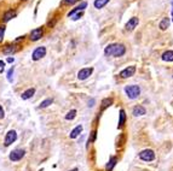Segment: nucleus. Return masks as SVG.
<instances>
[{
    "label": "nucleus",
    "mask_w": 173,
    "mask_h": 171,
    "mask_svg": "<svg viewBox=\"0 0 173 171\" xmlns=\"http://www.w3.org/2000/svg\"><path fill=\"white\" fill-rule=\"evenodd\" d=\"M92 71H93V69H92V68H85V69H81V70L79 71V74H78L79 80H86V79H88V77L91 76Z\"/></svg>",
    "instance_id": "nucleus-10"
},
{
    "label": "nucleus",
    "mask_w": 173,
    "mask_h": 171,
    "mask_svg": "<svg viewBox=\"0 0 173 171\" xmlns=\"http://www.w3.org/2000/svg\"><path fill=\"white\" fill-rule=\"evenodd\" d=\"M96 136H97V131L93 130V131L91 133V139H88V144H90V142H93V141L96 140Z\"/></svg>",
    "instance_id": "nucleus-24"
},
{
    "label": "nucleus",
    "mask_w": 173,
    "mask_h": 171,
    "mask_svg": "<svg viewBox=\"0 0 173 171\" xmlns=\"http://www.w3.org/2000/svg\"><path fill=\"white\" fill-rule=\"evenodd\" d=\"M45 54H46V48L42 47V46H40V47H38V48L34 50L32 57H33V60H39L42 57H45Z\"/></svg>",
    "instance_id": "nucleus-6"
},
{
    "label": "nucleus",
    "mask_w": 173,
    "mask_h": 171,
    "mask_svg": "<svg viewBox=\"0 0 173 171\" xmlns=\"http://www.w3.org/2000/svg\"><path fill=\"white\" fill-rule=\"evenodd\" d=\"M104 53H105V56H111V57L119 58L126 53V47L122 44H111L105 47Z\"/></svg>",
    "instance_id": "nucleus-1"
},
{
    "label": "nucleus",
    "mask_w": 173,
    "mask_h": 171,
    "mask_svg": "<svg viewBox=\"0 0 173 171\" xmlns=\"http://www.w3.org/2000/svg\"><path fill=\"white\" fill-rule=\"evenodd\" d=\"M16 139H17V134H16V131L15 130H10L7 134H6V136H5V146H10L11 144H13L15 141H16Z\"/></svg>",
    "instance_id": "nucleus-8"
},
{
    "label": "nucleus",
    "mask_w": 173,
    "mask_h": 171,
    "mask_svg": "<svg viewBox=\"0 0 173 171\" xmlns=\"http://www.w3.org/2000/svg\"><path fill=\"white\" fill-rule=\"evenodd\" d=\"M16 51V48L13 47V46H11V45H7V46H5L4 48H2V52L5 53V54H11V53H13Z\"/></svg>",
    "instance_id": "nucleus-21"
},
{
    "label": "nucleus",
    "mask_w": 173,
    "mask_h": 171,
    "mask_svg": "<svg viewBox=\"0 0 173 171\" xmlns=\"http://www.w3.org/2000/svg\"><path fill=\"white\" fill-rule=\"evenodd\" d=\"M52 102H53V100H52V99H46V100L41 101V104H40V108H45V107L50 106Z\"/></svg>",
    "instance_id": "nucleus-23"
},
{
    "label": "nucleus",
    "mask_w": 173,
    "mask_h": 171,
    "mask_svg": "<svg viewBox=\"0 0 173 171\" xmlns=\"http://www.w3.org/2000/svg\"><path fill=\"white\" fill-rule=\"evenodd\" d=\"M4 34H5V27H4V25H0V42H2Z\"/></svg>",
    "instance_id": "nucleus-25"
},
{
    "label": "nucleus",
    "mask_w": 173,
    "mask_h": 171,
    "mask_svg": "<svg viewBox=\"0 0 173 171\" xmlns=\"http://www.w3.org/2000/svg\"><path fill=\"white\" fill-rule=\"evenodd\" d=\"M83 131V125H78V127H75L73 130H72V133H70V139H75V137H78L79 135H80V133Z\"/></svg>",
    "instance_id": "nucleus-15"
},
{
    "label": "nucleus",
    "mask_w": 173,
    "mask_h": 171,
    "mask_svg": "<svg viewBox=\"0 0 173 171\" xmlns=\"http://www.w3.org/2000/svg\"><path fill=\"white\" fill-rule=\"evenodd\" d=\"M34 93H35V89L34 88H29V89H27L25 92L22 93V99L23 100H28V99H30L34 95Z\"/></svg>",
    "instance_id": "nucleus-13"
},
{
    "label": "nucleus",
    "mask_w": 173,
    "mask_h": 171,
    "mask_svg": "<svg viewBox=\"0 0 173 171\" xmlns=\"http://www.w3.org/2000/svg\"><path fill=\"white\" fill-rule=\"evenodd\" d=\"M86 6H87V2L84 1V2H81L79 6H76V8H78L79 11H84V8H86Z\"/></svg>",
    "instance_id": "nucleus-26"
},
{
    "label": "nucleus",
    "mask_w": 173,
    "mask_h": 171,
    "mask_svg": "<svg viewBox=\"0 0 173 171\" xmlns=\"http://www.w3.org/2000/svg\"><path fill=\"white\" fill-rule=\"evenodd\" d=\"M116 163H117V158L116 157H110V159H109V162H108V164H107V166H105V170L107 171H111L114 169V166L116 165Z\"/></svg>",
    "instance_id": "nucleus-11"
},
{
    "label": "nucleus",
    "mask_w": 173,
    "mask_h": 171,
    "mask_svg": "<svg viewBox=\"0 0 173 171\" xmlns=\"http://www.w3.org/2000/svg\"><path fill=\"white\" fill-rule=\"evenodd\" d=\"M138 23H139V19H138L137 17H132V18H131V19H128V22L126 23V30H127V31H132V30H134V29L137 28Z\"/></svg>",
    "instance_id": "nucleus-9"
},
{
    "label": "nucleus",
    "mask_w": 173,
    "mask_h": 171,
    "mask_svg": "<svg viewBox=\"0 0 173 171\" xmlns=\"http://www.w3.org/2000/svg\"><path fill=\"white\" fill-rule=\"evenodd\" d=\"M172 5H173V1H172ZM172 16H173V10H172Z\"/></svg>",
    "instance_id": "nucleus-34"
},
{
    "label": "nucleus",
    "mask_w": 173,
    "mask_h": 171,
    "mask_svg": "<svg viewBox=\"0 0 173 171\" xmlns=\"http://www.w3.org/2000/svg\"><path fill=\"white\" fill-rule=\"evenodd\" d=\"M0 66H1V71L4 70V66H5V63L2 60H0Z\"/></svg>",
    "instance_id": "nucleus-31"
},
{
    "label": "nucleus",
    "mask_w": 173,
    "mask_h": 171,
    "mask_svg": "<svg viewBox=\"0 0 173 171\" xmlns=\"http://www.w3.org/2000/svg\"><path fill=\"white\" fill-rule=\"evenodd\" d=\"M24 150H15V151H12L11 153H10V156H8V158H10V160H12V162H18V160H21L23 157H24Z\"/></svg>",
    "instance_id": "nucleus-4"
},
{
    "label": "nucleus",
    "mask_w": 173,
    "mask_h": 171,
    "mask_svg": "<svg viewBox=\"0 0 173 171\" xmlns=\"http://www.w3.org/2000/svg\"><path fill=\"white\" fill-rule=\"evenodd\" d=\"M13 60H15V59H13V58H11V57H10V58H7V62H8V63H12Z\"/></svg>",
    "instance_id": "nucleus-32"
},
{
    "label": "nucleus",
    "mask_w": 173,
    "mask_h": 171,
    "mask_svg": "<svg viewBox=\"0 0 173 171\" xmlns=\"http://www.w3.org/2000/svg\"><path fill=\"white\" fill-rule=\"evenodd\" d=\"M125 122H126V112L125 110H120V119H119L117 128H122L125 125Z\"/></svg>",
    "instance_id": "nucleus-16"
},
{
    "label": "nucleus",
    "mask_w": 173,
    "mask_h": 171,
    "mask_svg": "<svg viewBox=\"0 0 173 171\" xmlns=\"http://www.w3.org/2000/svg\"><path fill=\"white\" fill-rule=\"evenodd\" d=\"M133 116H136V117H138V116H143V115H145V108L143 107V106H141V105H138V106H136L134 108H133Z\"/></svg>",
    "instance_id": "nucleus-12"
},
{
    "label": "nucleus",
    "mask_w": 173,
    "mask_h": 171,
    "mask_svg": "<svg viewBox=\"0 0 173 171\" xmlns=\"http://www.w3.org/2000/svg\"><path fill=\"white\" fill-rule=\"evenodd\" d=\"M78 0H63V2L62 4H64V5H73V4H75Z\"/></svg>",
    "instance_id": "nucleus-28"
},
{
    "label": "nucleus",
    "mask_w": 173,
    "mask_h": 171,
    "mask_svg": "<svg viewBox=\"0 0 173 171\" xmlns=\"http://www.w3.org/2000/svg\"><path fill=\"white\" fill-rule=\"evenodd\" d=\"M15 16H16V11H13V10H8V11H6V12H5V15H4V21H5V22H8V21H10V19H12Z\"/></svg>",
    "instance_id": "nucleus-18"
},
{
    "label": "nucleus",
    "mask_w": 173,
    "mask_h": 171,
    "mask_svg": "<svg viewBox=\"0 0 173 171\" xmlns=\"http://www.w3.org/2000/svg\"><path fill=\"white\" fill-rule=\"evenodd\" d=\"M0 118H4V110L1 107V105H0Z\"/></svg>",
    "instance_id": "nucleus-30"
},
{
    "label": "nucleus",
    "mask_w": 173,
    "mask_h": 171,
    "mask_svg": "<svg viewBox=\"0 0 173 171\" xmlns=\"http://www.w3.org/2000/svg\"><path fill=\"white\" fill-rule=\"evenodd\" d=\"M136 73V66L134 65H131L126 69H124L121 73H120V77L121 79H128V77H132Z\"/></svg>",
    "instance_id": "nucleus-7"
},
{
    "label": "nucleus",
    "mask_w": 173,
    "mask_h": 171,
    "mask_svg": "<svg viewBox=\"0 0 173 171\" xmlns=\"http://www.w3.org/2000/svg\"><path fill=\"white\" fill-rule=\"evenodd\" d=\"M81 16H83V11H79V12H78L75 16H73V19H74V21H76V19H79Z\"/></svg>",
    "instance_id": "nucleus-29"
},
{
    "label": "nucleus",
    "mask_w": 173,
    "mask_h": 171,
    "mask_svg": "<svg viewBox=\"0 0 173 171\" xmlns=\"http://www.w3.org/2000/svg\"><path fill=\"white\" fill-rule=\"evenodd\" d=\"M75 116H76V110H70V111L66 115V119H67V121H72V119L75 118Z\"/></svg>",
    "instance_id": "nucleus-22"
},
{
    "label": "nucleus",
    "mask_w": 173,
    "mask_h": 171,
    "mask_svg": "<svg viewBox=\"0 0 173 171\" xmlns=\"http://www.w3.org/2000/svg\"><path fill=\"white\" fill-rule=\"evenodd\" d=\"M69 171H79L78 169H73V170H69Z\"/></svg>",
    "instance_id": "nucleus-33"
},
{
    "label": "nucleus",
    "mask_w": 173,
    "mask_h": 171,
    "mask_svg": "<svg viewBox=\"0 0 173 171\" xmlns=\"http://www.w3.org/2000/svg\"><path fill=\"white\" fill-rule=\"evenodd\" d=\"M111 104H113V99H111V98H105V99H103V100H102V106H100L102 111H104L105 108H108Z\"/></svg>",
    "instance_id": "nucleus-17"
},
{
    "label": "nucleus",
    "mask_w": 173,
    "mask_h": 171,
    "mask_svg": "<svg viewBox=\"0 0 173 171\" xmlns=\"http://www.w3.org/2000/svg\"><path fill=\"white\" fill-rule=\"evenodd\" d=\"M139 158L144 162H153L155 159V152L153 150H143L139 153Z\"/></svg>",
    "instance_id": "nucleus-3"
},
{
    "label": "nucleus",
    "mask_w": 173,
    "mask_h": 171,
    "mask_svg": "<svg viewBox=\"0 0 173 171\" xmlns=\"http://www.w3.org/2000/svg\"><path fill=\"white\" fill-rule=\"evenodd\" d=\"M125 93H126V95H127L130 99H136V98H138L139 94H141V88H139V86H136V85L126 86V87H125Z\"/></svg>",
    "instance_id": "nucleus-2"
},
{
    "label": "nucleus",
    "mask_w": 173,
    "mask_h": 171,
    "mask_svg": "<svg viewBox=\"0 0 173 171\" xmlns=\"http://www.w3.org/2000/svg\"><path fill=\"white\" fill-rule=\"evenodd\" d=\"M170 23H171L170 18H168V17H165V18H162V21L160 22V24H159V28H160L161 30H166V29L170 27Z\"/></svg>",
    "instance_id": "nucleus-14"
},
{
    "label": "nucleus",
    "mask_w": 173,
    "mask_h": 171,
    "mask_svg": "<svg viewBox=\"0 0 173 171\" xmlns=\"http://www.w3.org/2000/svg\"><path fill=\"white\" fill-rule=\"evenodd\" d=\"M109 2V0H94V2H93V5H94V7L96 8H102V7H104Z\"/></svg>",
    "instance_id": "nucleus-20"
},
{
    "label": "nucleus",
    "mask_w": 173,
    "mask_h": 171,
    "mask_svg": "<svg viewBox=\"0 0 173 171\" xmlns=\"http://www.w3.org/2000/svg\"><path fill=\"white\" fill-rule=\"evenodd\" d=\"M44 35V29L40 27V28H35V29H33L32 31H30V40L32 41H38V40H40L41 39V36Z\"/></svg>",
    "instance_id": "nucleus-5"
},
{
    "label": "nucleus",
    "mask_w": 173,
    "mask_h": 171,
    "mask_svg": "<svg viewBox=\"0 0 173 171\" xmlns=\"http://www.w3.org/2000/svg\"><path fill=\"white\" fill-rule=\"evenodd\" d=\"M162 60H165V62H173V51H166L162 54Z\"/></svg>",
    "instance_id": "nucleus-19"
},
{
    "label": "nucleus",
    "mask_w": 173,
    "mask_h": 171,
    "mask_svg": "<svg viewBox=\"0 0 173 171\" xmlns=\"http://www.w3.org/2000/svg\"><path fill=\"white\" fill-rule=\"evenodd\" d=\"M12 74H13V68H11L8 71H7V80L11 82L12 81Z\"/></svg>",
    "instance_id": "nucleus-27"
}]
</instances>
